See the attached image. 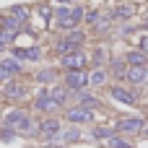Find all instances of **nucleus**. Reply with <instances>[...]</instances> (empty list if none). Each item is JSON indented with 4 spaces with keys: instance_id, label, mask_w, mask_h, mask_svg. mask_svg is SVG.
I'll return each mask as SVG.
<instances>
[{
    "instance_id": "1",
    "label": "nucleus",
    "mask_w": 148,
    "mask_h": 148,
    "mask_svg": "<svg viewBox=\"0 0 148 148\" xmlns=\"http://www.w3.org/2000/svg\"><path fill=\"white\" fill-rule=\"evenodd\" d=\"M3 122H5V127H10V130H21V133H26V135H34V122L21 112V109H10V112H5V117H3Z\"/></svg>"
},
{
    "instance_id": "2",
    "label": "nucleus",
    "mask_w": 148,
    "mask_h": 148,
    "mask_svg": "<svg viewBox=\"0 0 148 148\" xmlns=\"http://www.w3.org/2000/svg\"><path fill=\"white\" fill-rule=\"evenodd\" d=\"M83 16H86V10H83L81 5L60 8V10H57V26H60V29H65V31H70V29H75V26L83 21Z\"/></svg>"
},
{
    "instance_id": "3",
    "label": "nucleus",
    "mask_w": 148,
    "mask_h": 148,
    "mask_svg": "<svg viewBox=\"0 0 148 148\" xmlns=\"http://www.w3.org/2000/svg\"><path fill=\"white\" fill-rule=\"evenodd\" d=\"M148 122L143 117H120L117 122H114V133H125V135H138V133H143V127H146Z\"/></svg>"
},
{
    "instance_id": "4",
    "label": "nucleus",
    "mask_w": 148,
    "mask_h": 148,
    "mask_svg": "<svg viewBox=\"0 0 148 148\" xmlns=\"http://www.w3.org/2000/svg\"><path fill=\"white\" fill-rule=\"evenodd\" d=\"M60 65H62L65 70H86L88 55H86L83 49H75V52H70V55H62V57H60Z\"/></svg>"
},
{
    "instance_id": "5",
    "label": "nucleus",
    "mask_w": 148,
    "mask_h": 148,
    "mask_svg": "<svg viewBox=\"0 0 148 148\" xmlns=\"http://www.w3.org/2000/svg\"><path fill=\"white\" fill-rule=\"evenodd\" d=\"M109 96H112L114 101H120V104H127V107L138 104V94H135L133 88H125V86H120V83H114V86L109 88Z\"/></svg>"
},
{
    "instance_id": "6",
    "label": "nucleus",
    "mask_w": 148,
    "mask_h": 148,
    "mask_svg": "<svg viewBox=\"0 0 148 148\" xmlns=\"http://www.w3.org/2000/svg\"><path fill=\"white\" fill-rule=\"evenodd\" d=\"M65 86L70 91H83L88 86V73L86 70H68L65 73Z\"/></svg>"
},
{
    "instance_id": "7",
    "label": "nucleus",
    "mask_w": 148,
    "mask_h": 148,
    "mask_svg": "<svg viewBox=\"0 0 148 148\" xmlns=\"http://www.w3.org/2000/svg\"><path fill=\"white\" fill-rule=\"evenodd\" d=\"M65 120H68V122H75V125H83V122H94V112L78 104V107H70V109H65Z\"/></svg>"
},
{
    "instance_id": "8",
    "label": "nucleus",
    "mask_w": 148,
    "mask_h": 148,
    "mask_svg": "<svg viewBox=\"0 0 148 148\" xmlns=\"http://www.w3.org/2000/svg\"><path fill=\"white\" fill-rule=\"evenodd\" d=\"M125 81H130L133 86H140L148 81V65H127V75Z\"/></svg>"
},
{
    "instance_id": "9",
    "label": "nucleus",
    "mask_w": 148,
    "mask_h": 148,
    "mask_svg": "<svg viewBox=\"0 0 148 148\" xmlns=\"http://www.w3.org/2000/svg\"><path fill=\"white\" fill-rule=\"evenodd\" d=\"M34 107H36V109H42V112H57L62 104H57V101L49 96V91H47V88H42V91H39V96H36V101H34Z\"/></svg>"
},
{
    "instance_id": "10",
    "label": "nucleus",
    "mask_w": 148,
    "mask_h": 148,
    "mask_svg": "<svg viewBox=\"0 0 148 148\" xmlns=\"http://www.w3.org/2000/svg\"><path fill=\"white\" fill-rule=\"evenodd\" d=\"M39 133H42L44 138H60V122H57V120H44V122L39 125Z\"/></svg>"
},
{
    "instance_id": "11",
    "label": "nucleus",
    "mask_w": 148,
    "mask_h": 148,
    "mask_svg": "<svg viewBox=\"0 0 148 148\" xmlns=\"http://www.w3.org/2000/svg\"><path fill=\"white\" fill-rule=\"evenodd\" d=\"M3 94H5L8 99H21V96L26 94V88H23L18 81H8V83H5V88H3Z\"/></svg>"
},
{
    "instance_id": "12",
    "label": "nucleus",
    "mask_w": 148,
    "mask_h": 148,
    "mask_svg": "<svg viewBox=\"0 0 148 148\" xmlns=\"http://www.w3.org/2000/svg\"><path fill=\"white\" fill-rule=\"evenodd\" d=\"M107 78H109V73H107L104 68H94V70L88 73V86H104Z\"/></svg>"
},
{
    "instance_id": "13",
    "label": "nucleus",
    "mask_w": 148,
    "mask_h": 148,
    "mask_svg": "<svg viewBox=\"0 0 148 148\" xmlns=\"http://www.w3.org/2000/svg\"><path fill=\"white\" fill-rule=\"evenodd\" d=\"M125 62L127 65H148V55L140 52V49H133V52L125 55Z\"/></svg>"
},
{
    "instance_id": "14",
    "label": "nucleus",
    "mask_w": 148,
    "mask_h": 148,
    "mask_svg": "<svg viewBox=\"0 0 148 148\" xmlns=\"http://www.w3.org/2000/svg\"><path fill=\"white\" fill-rule=\"evenodd\" d=\"M75 49H81V47H78V44H73L70 39H65V36L55 44V52H57V55H70V52H75Z\"/></svg>"
},
{
    "instance_id": "15",
    "label": "nucleus",
    "mask_w": 148,
    "mask_h": 148,
    "mask_svg": "<svg viewBox=\"0 0 148 148\" xmlns=\"http://www.w3.org/2000/svg\"><path fill=\"white\" fill-rule=\"evenodd\" d=\"M75 96H78V104H81V107H86V109L99 107V99H96V96H91V94H86V91H75Z\"/></svg>"
},
{
    "instance_id": "16",
    "label": "nucleus",
    "mask_w": 148,
    "mask_h": 148,
    "mask_svg": "<svg viewBox=\"0 0 148 148\" xmlns=\"http://www.w3.org/2000/svg\"><path fill=\"white\" fill-rule=\"evenodd\" d=\"M133 13H135V8H133V5H127V3H122V5H117L109 16H112V18H130Z\"/></svg>"
},
{
    "instance_id": "17",
    "label": "nucleus",
    "mask_w": 148,
    "mask_h": 148,
    "mask_svg": "<svg viewBox=\"0 0 148 148\" xmlns=\"http://www.w3.org/2000/svg\"><path fill=\"white\" fill-rule=\"evenodd\" d=\"M112 73H114V78L125 81V75H127V62H125V60H112Z\"/></svg>"
},
{
    "instance_id": "18",
    "label": "nucleus",
    "mask_w": 148,
    "mask_h": 148,
    "mask_svg": "<svg viewBox=\"0 0 148 148\" xmlns=\"http://www.w3.org/2000/svg\"><path fill=\"white\" fill-rule=\"evenodd\" d=\"M0 65L5 68V73H8V75H16V73H21V60H16V57H10V60H3Z\"/></svg>"
},
{
    "instance_id": "19",
    "label": "nucleus",
    "mask_w": 148,
    "mask_h": 148,
    "mask_svg": "<svg viewBox=\"0 0 148 148\" xmlns=\"http://www.w3.org/2000/svg\"><path fill=\"white\" fill-rule=\"evenodd\" d=\"M10 16H13L18 23H26V18H29V10H26L23 5H13V8H10Z\"/></svg>"
},
{
    "instance_id": "20",
    "label": "nucleus",
    "mask_w": 148,
    "mask_h": 148,
    "mask_svg": "<svg viewBox=\"0 0 148 148\" xmlns=\"http://www.w3.org/2000/svg\"><path fill=\"white\" fill-rule=\"evenodd\" d=\"M49 96H52V99H55L57 104H65V101H68V86H65V88H60V86H55V88L49 91Z\"/></svg>"
},
{
    "instance_id": "21",
    "label": "nucleus",
    "mask_w": 148,
    "mask_h": 148,
    "mask_svg": "<svg viewBox=\"0 0 148 148\" xmlns=\"http://www.w3.org/2000/svg\"><path fill=\"white\" fill-rule=\"evenodd\" d=\"M65 39H70L73 44H78V47H81V44L86 42V34H83V31H78V29H70V31L65 34Z\"/></svg>"
},
{
    "instance_id": "22",
    "label": "nucleus",
    "mask_w": 148,
    "mask_h": 148,
    "mask_svg": "<svg viewBox=\"0 0 148 148\" xmlns=\"http://www.w3.org/2000/svg\"><path fill=\"white\" fill-rule=\"evenodd\" d=\"M112 135H117L114 127H96V130H94V138H96V140H109Z\"/></svg>"
},
{
    "instance_id": "23",
    "label": "nucleus",
    "mask_w": 148,
    "mask_h": 148,
    "mask_svg": "<svg viewBox=\"0 0 148 148\" xmlns=\"http://www.w3.org/2000/svg\"><path fill=\"white\" fill-rule=\"evenodd\" d=\"M107 143H109V148H133V143H130V140L120 138V133H117V135H112Z\"/></svg>"
},
{
    "instance_id": "24",
    "label": "nucleus",
    "mask_w": 148,
    "mask_h": 148,
    "mask_svg": "<svg viewBox=\"0 0 148 148\" xmlns=\"http://www.w3.org/2000/svg\"><path fill=\"white\" fill-rule=\"evenodd\" d=\"M78 138H81L78 130H68V133H62V140H68V143H75Z\"/></svg>"
},
{
    "instance_id": "25",
    "label": "nucleus",
    "mask_w": 148,
    "mask_h": 148,
    "mask_svg": "<svg viewBox=\"0 0 148 148\" xmlns=\"http://www.w3.org/2000/svg\"><path fill=\"white\" fill-rule=\"evenodd\" d=\"M36 78H39L42 83H47V81H52V78H55V70H42V73H39Z\"/></svg>"
},
{
    "instance_id": "26",
    "label": "nucleus",
    "mask_w": 148,
    "mask_h": 148,
    "mask_svg": "<svg viewBox=\"0 0 148 148\" xmlns=\"http://www.w3.org/2000/svg\"><path fill=\"white\" fill-rule=\"evenodd\" d=\"M0 138H3V140H5V143H10V140H13V138H16V133H13V130H10V127H5V130H0Z\"/></svg>"
},
{
    "instance_id": "27",
    "label": "nucleus",
    "mask_w": 148,
    "mask_h": 148,
    "mask_svg": "<svg viewBox=\"0 0 148 148\" xmlns=\"http://www.w3.org/2000/svg\"><path fill=\"white\" fill-rule=\"evenodd\" d=\"M104 55H107L104 49H96V52H94V62H96L99 68H101V62H104Z\"/></svg>"
},
{
    "instance_id": "28",
    "label": "nucleus",
    "mask_w": 148,
    "mask_h": 148,
    "mask_svg": "<svg viewBox=\"0 0 148 148\" xmlns=\"http://www.w3.org/2000/svg\"><path fill=\"white\" fill-rule=\"evenodd\" d=\"M138 49L148 55V34H146V36H140V42H138Z\"/></svg>"
},
{
    "instance_id": "29",
    "label": "nucleus",
    "mask_w": 148,
    "mask_h": 148,
    "mask_svg": "<svg viewBox=\"0 0 148 148\" xmlns=\"http://www.w3.org/2000/svg\"><path fill=\"white\" fill-rule=\"evenodd\" d=\"M83 18H86L88 23H96V18H99V13H96V10H91V13H86Z\"/></svg>"
},
{
    "instance_id": "30",
    "label": "nucleus",
    "mask_w": 148,
    "mask_h": 148,
    "mask_svg": "<svg viewBox=\"0 0 148 148\" xmlns=\"http://www.w3.org/2000/svg\"><path fill=\"white\" fill-rule=\"evenodd\" d=\"M5 78H8V73H5V68L0 65V81H5Z\"/></svg>"
},
{
    "instance_id": "31",
    "label": "nucleus",
    "mask_w": 148,
    "mask_h": 148,
    "mask_svg": "<svg viewBox=\"0 0 148 148\" xmlns=\"http://www.w3.org/2000/svg\"><path fill=\"white\" fill-rule=\"evenodd\" d=\"M44 148H62V146H60V143H47Z\"/></svg>"
},
{
    "instance_id": "32",
    "label": "nucleus",
    "mask_w": 148,
    "mask_h": 148,
    "mask_svg": "<svg viewBox=\"0 0 148 148\" xmlns=\"http://www.w3.org/2000/svg\"><path fill=\"white\" fill-rule=\"evenodd\" d=\"M55 3H65V5H73L75 0H55Z\"/></svg>"
},
{
    "instance_id": "33",
    "label": "nucleus",
    "mask_w": 148,
    "mask_h": 148,
    "mask_svg": "<svg viewBox=\"0 0 148 148\" xmlns=\"http://www.w3.org/2000/svg\"><path fill=\"white\" fill-rule=\"evenodd\" d=\"M143 135H146V138H148V125H146V127H143Z\"/></svg>"
},
{
    "instance_id": "34",
    "label": "nucleus",
    "mask_w": 148,
    "mask_h": 148,
    "mask_svg": "<svg viewBox=\"0 0 148 148\" xmlns=\"http://www.w3.org/2000/svg\"><path fill=\"white\" fill-rule=\"evenodd\" d=\"M3 49H5V42H0V52H3Z\"/></svg>"
}]
</instances>
